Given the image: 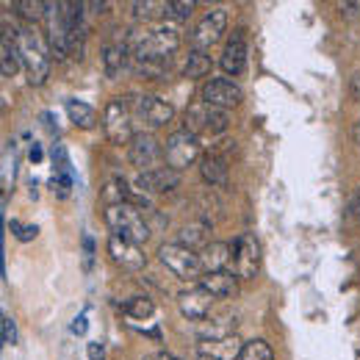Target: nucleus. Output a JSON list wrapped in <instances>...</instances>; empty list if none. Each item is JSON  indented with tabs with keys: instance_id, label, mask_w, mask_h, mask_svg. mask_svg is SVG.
Instances as JSON below:
<instances>
[{
	"instance_id": "obj_39",
	"label": "nucleus",
	"mask_w": 360,
	"mask_h": 360,
	"mask_svg": "<svg viewBox=\"0 0 360 360\" xmlns=\"http://www.w3.org/2000/svg\"><path fill=\"white\" fill-rule=\"evenodd\" d=\"M31 161H34V164H39V161H42V147H39V144H34V147H31Z\"/></svg>"
},
{
	"instance_id": "obj_2",
	"label": "nucleus",
	"mask_w": 360,
	"mask_h": 360,
	"mask_svg": "<svg viewBox=\"0 0 360 360\" xmlns=\"http://www.w3.org/2000/svg\"><path fill=\"white\" fill-rule=\"evenodd\" d=\"M14 45L20 50V61H22V67H25V72H28V84L42 86L47 81V75H50V56H47L42 39L37 37V31H34V28L17 31Z\"/></svg>"
},
{
	"instance_id": "obj_23",
	"label": "nucleus",
	"mask_w": 360,
	"mask_h": 360,
	"mask_svg": "<svg viewBox=\"0 0 360 360\" xmlns=\"http://www.w3.org/2000/svg\"><path fill=\"white\" fill-rule=\"evenodd\" d=\"M211 70H214L211 56H205V53L194 50V53H188V61H186V67H183V75H186L188 81H197V78L211 75Z\"/></svg>"
},
{
	"instance_id": "obj_40",
	"label": "nucleus",
	"mask_w": 360,
	"mask_h": 360,
	"mask_svg": "<svg viewBox=\"0 0 360 360\" xmlns=\"http://www.w3.org/2000/svg\"><path fill=\"white\" fill-rule=\"evenodd\" d=\"M352 97H358V100H360V75H355V78H352Z\"/></svg>"
},
{
	"instance_id": "obj_8",
	"label": "nucleus",
	"mask_w": 360,
	"mask_h": 360,
	"mask_svg": "<svg viewBox=\"0 0 360 360\" xmlns=\"http://www.w3.org/2000/svg\"><path fill=\"white\" fill-rule=\"evenodd\" d=\"M128 158L136 169L144 175V172H155L161 169L164 164V147L158 144V139L153 134H136L134 141L128 144Z\"/></svg>"
},
{
	"instance_id": "obj_38",
	"label": "nucleus",
	"mask_w": 360,
	"mask_h": 360,
	"mask_svg": "<svg viewBox=\"0 0 360 360\" xmlns=\"http://www.w3.org/2000/svg\"><path fill=\"white\" fill-rule=\"evenodd\" d=\"M72 333H75V335H84V333H86V316L84 314L72 321Z\"/></svg>"
},
{
	"instance_id": "obj_26",
	"label": "nucleus",
	"mask_w": 360,
	"mask_h": 360,
	"mask_svg": "<svg viewBox=\"0 0 360 360\" xmlns=\"http://www.w3.org/2000/svg\"><path fill=\"white\" fill-rule=\"evenodd\" d=\"M134 70L141 78H161L169 72V58H134Z\"/></svg>"
},
{
	"instance_id": "obj_34",
	"label": "nucleus",
	"mask_w": 360,
	"mask_h": 360,
	"mask_svg": "<svg viewBox=\"0 0 360 360\" xmlns=\"http://www.w3.org/2000/svg\"><path fill=\"white\" fill-rule=\"evenodd\" d=\"M91 264H94V241L91 236H84V269L91 271Z\"/></svg>"
},
{
	"instance_id": "obj_11",
	"label": "nucleus",
	"mask_w": 360,
	"mask_h": 360,
	"mask_svg": "<svg viewBox=\"0 0 360 360\" xmlns=\"http://www.w3.org/2000/svg\"><path fill=\"white\" fill-rule=\"evenodd\" d=\"M236 274L238 280H252L258 274V266H261V247L255 241V236L250 233H241L236 241Z\"/></svg>"
},
{
	"instance_id": "obj_19",
	"label": "nucleus",
	"mask_w": 360,
	"mask_h": 360,
	"mask_svg": "<svg viewBox=\"0 0 360 360\" xmlns=\"http://www.w3.org/2000/svg\"><path fill=\"white\" fill-rule=\"evenodd\" d=\"M136 183H139L144 191L167 194V191H175V188L180 186V172L164 164V167H161V169H155V172H144V175H139Z\"/></svg>"
},
{
	"instance_id": "obj_21",
	"label": "nucleus",
	"mask_w": 360,
	"mask_h": 360,
	"mask_svg": "<svg viewBox=\"0 0 360 360\" xmlns=\"http://www.w3.org/2000/svg\"><path fill=\"white\" fill-rule=\"evenodd\" d=\"M200 175L208 186H227V161L219 153H208L200 161Z\"/></svg>"
},
{
	"instance_id": "obj_22",
	"label": "nucleus",
	"mask_w": 360,
	"mask_h": 360,
	"mask_svg": "<svg viewBox=\"0 0 360 360\" xmlns=\"http://www.w3.org/2000/svg\"><path fill=\"white\" fill-rule=\"evenodd\" d=\"M67 117L72 120L75 128H84V131H91L97 125V111L84 100H67Z\"/></svg>"
},
{
	"instance_id": "obj_13",
	"label": "nucleus",
	"mask_w": 360,
	"mask_h": 360,
	"mask_svg": "<svg viewBox=\"0 0 360 360\" xmlns=\"http://www.w3.org/2000/svg\"><path fill=\"white\" fill-rule=\"evenodd\" d=\"M197 352H200V358L208 360H241L244 344L233 333V335H222V338H202L197 344Z\"/></svg>"
},
{
	"instance_id": "obj_36",
	"label": "nucleus",
	"mask_w": 360,
	"mask_h": 360,
	"mask_svg": "<svg viewBox=\"0 0 360 360\" xmlns=\"http://www.w3.org/2000/svg\"><path fill=\"white\" fill-rule=\"evenodd\" d=\"M341 11L347 17H360V0H352V3H341Z\"/></svg>"
},
{
	"instance_id": "obj_24",
	"label": "nucleus",
	"mask_w": 360,
	"mask_h": 360,
	"mask_svg": "<svg viewBox=\"0 0 360 360\" xmlns=\"http://www.w3.org/2000/svg\"><path fill=\"white\" fill-rule=\"evenodd\" d=\"M208 230H211V225H205L202 219H200V222H191V225H186L183 230H180L178 244L188 247V250H194V247H205V244H211V241H208Z\"/></svg>"
},
{
	"instance_id": "obj_25",
	"label": "nucleus",
	"mask_w": 360,
	"mask_h": 360,
	"mask_svg": "<svg viewBox=\"0 0 360 360\" xmlns=\"http://www.w3.org/2000/svg\"><path fill=\"white\" fill-rule=\"evenodd\" d=\"M136 20H158V17H169V3L164 0H136L131 3Z\"/></svg>"
},
{
	"instance_id": "obj_3",
	"label": "nucleus",
	"mask_w": 360,
	"mask_h": 360,
	"mask_svg": "<svg viewBox=\"0 0 360 360\" xmlns=\"http://www.w3.org/2000/svg\"><path fill=\"white\" fill-rule=\"evenodd\" d=\"M105 222L114 230V236L131 238L136 244H144L150 238V225L134 202H111L105 208Z\"/></svg>"
},
{
	"instance_id": "obj_17",
	"label": "nucleus",
	"mask_w": 360,
	"mask_h": 360,
	"mask_svg": "<svg viewBox=\"0 0 360 360\" xmlns=\"http://www.w3.org/2000/svg\"><path fill=\"white\" fill-rule=\"evenodd\" d=\"M200 261H202L205 274H211V271H227V264L236 261V247L227 244V241H211V244L202 247Z\"/></svg>"
},
{
	"instance_id": "obj_6",
	"label": "nucleus",
	"mask_w": 360,
	"mask_h": 360,
	"mask_svg": "<svg viewBox=\"0 0 360 360\" xmlns=\"http://www.w3.org/2000/svg\"><path fill=\"white\" fill-rule=\"evenodd\" d=\"M103 131L108 136V141L114 144H131L134 141V111L125 100L114 97L105 111H103Z\"/></svg>"
},
{
	"instance_id": "obj_29",
	"label": "nucleus",
	"mask_w": 360,
	"mask_h": 360,
	"mask_svg": "<svg viewBox=\"0 0 360 360\" xmlns=\"http://www.w3.org/2000/svg\"><path fill=\"white\" fill-rule=\"evenodd\" d=\"M125 314L131 316V319H150V316L155 314V305H153L150 297H134V300L125 302Z\"/></svg>"
},
{
	"instance_id": "obj_14",
	"label": "nucleus",
	"mask_w": 360,
	"mask_h": 360,
	"mask_svg": "<svg viewBox=\"0 0 360 360\" xmlns=\"http://www.w3.org/2000/svg\"><path fill=\"white\" fill-rule=\"evenodd\" d=\"M241 97H244L241 86L236 81H230V78H214V81H208L202 86V100L217 105V108H225V111L233 108V105H238Z\"/></svg>"
},
{
	"instance_id": "obj_32",
	"label": "nucleus",
	"mask_w": 360,
	"mask_h": 360,
	"mask_svg": "<svg viewBox=\"0 0 360 360\" xmlns=\"http://www.w3.org/2000/svg\"><path fill=\"white\" fill-rule=\"evenodd\" d=\"M3 344H17V324L8 314L3 316Z\"/></svg>"
},
{
	"instance_id": "obj_18",
	"label": "nucleus",
	"mask_w": 360,
	"mask_h": 360,
	"mask_svg": "<svg viewBox=\"0 0 360 360\" xmlns=\"http://www.w3.org/2000/svg\"><path fill=\"white\" fill-rule=\"evenodd\" d=\"M205 291H211L214 300H233L238 294V274L233 271H211L200 280Z\"/></svg>"
},
{
	"instance_id": "obj_12",
	"label": "nucleus",
	"mask_w": 360,
	"mask_h": 360,
	"mask_svg": "<svg viewBox=\"0 0 360 360\" xmlns=\"http://www.w3.org/2000/svg\"><path fill=\"white\" fill-rule=\"evenodd\" d=\"M108 255H111V261L117 266H122L125 271H139L144 269V264H147V258L141 252V244H136L131 238H122V236H114V233L108 238Z\"/></svg>"
},
{
	"instance_id": "obj_37",
	"label": "nucleus",
	"mask_w": 360,
	"mask_h": 360,
	"mask_svg": "<svg viewBox=\"0 0 360 360\" xmlns=\"http://www.w3.org/2000/svg\"><path fill=\"white\" fill-rule=\"evenodd\" d=\"M89 360H105V349L100 347V344H89Z\"/></svg>"
},
{
	"instance_id": "obj_1",
	"label": "nucleus",
	"mask_w": 360,
	"mask_h": 360,
	"mask_svg": "<svg viewBox=\"0 0 360 360\" xmlns=\"http://www.w3.org/2000/svg\"><path fill=\"white\" fill-rule=\"evenodd\" d=\"M128 45L134 50V58H172V53L180 47V28L175 22H167L131 37Z\"/></svg>"
},
{
	"instance_id": "obj_10",
	"label": "nucleus",
	"mask_w": 360,
	"mask_h": 360,
	"mask_svg": "<svg viewBox=\"0 0 360 360\" xmlns=\"http://www.w3.org/2000/svg\"><path fill=\"white\" fill-rule=\"evenodd\" d=\"M134 111L136 117L144 120V125H150V128H164V125H169L175 120V108L167 100L155 97V94H139V97H134Z\"/></svg>"
},
{
	"instance_id": "obj_27",
	"label": "nucleus",
	"mask_w": 360,
	"mask_h": 360,
	"mask_svg": "<svg viewBox=\"0 0 360 360\" xmlns=\"http://www.w3.org/2000/svg\"><path fill=\"white\" fill-rule=\"evenodd\" d=\"M20 50L14 42H8V39H3V45H0V70H3V75L6 78H14L17 75V70H20Z\"/></svg>"
},
{
	"instance_id": "obj_15",
	"label": "nucleus",
	"mask_w": 360,
	"mask_h": 360,
	"mask_svg": "<svg viewBox=\"0 0 360 360\" xmlns=\"http://www.w3.org/2000/svg\"><path fill=\"white\" fill-rule=\"evenodd\" d=\"M178 305H180V314L191 321H205V316L211 314V305H214V297L211 291H205L202 285L197 288H188L183 291L178 297Z\"/></svg>"
},
{
	"instance_id": "obj_33",
	"label": "nucleus",
	"mask_w": 360,
	"mask_h": 360,
	"mask_svg": "<svg viewBox=\"0 0 360 360\" xmlns=\"http://www.w3.org/2000/svg\"><path fill=\"white\" fill-rule=\"evenodd\" d=\"M11 230L17 233V238H20V241H31V238H37V233H39V227L37 225L20 227V222H11Z\"/></svg>"
},
{
	"instance_id": "obj_28",
	"label": "nucleus",
	"mask_w": 360,
	"mask_h": 360,
	"mask_svg": "<svg viewBox=\"0 0 360 360\" xmlns=\"http://www.w3.org/2000/svg\"><path fill=\"white\" fill-rule=\"evenodd\" d=\"M241 360H274V352H271V347L264 338H255V341H247L244 344Z\"/></svg>"
},
{
	"instance_id": "obj_31",
	"label": "nucleus",
	"mask_w": 360,
	"mask_h": 360,
	"mask_svg": "<svg viewBox=\"0 0 360 360\" xmlns=\"http://www.w3.org/2000/svg\"><path fill=\"white\" fill-rule=\"evenodd\" d=\"M194 11V0H169V17L172 20H188Z\"/></svg>"
},
{
	"instance_id": "obj_30",
	"label": "nucleus",
	"mask_w": 360,
	"mask_h": 360,
	"mask_svg": "<svg viewBox=\"0 0 360 360\" xmlns=\"http://www.w3.org/2000/svg\"><path fill=\"white\" fill-rule=\"evenodd\" d=\"M14 6H17V11H20L25 20H31V22L42 20L47 14V3H42V0H17Z\"/></svg>"
},
{
	"instance_id": "obj_7",
	"label": "nucleus",
	"mask_w": 360,
	"mask_h": 360,
	"mask_svg": "<svg viewBox=\"0 0 360 360\" xmlns=\"http://www.w3.org/2000/svg\"><path fill=\"white\" fill-rule=\"evenodd\" d=\"M197 158H200V141H197V136H191L188 131H175L164 141V161H167V167L183 172Z\"/></svg>"
},
{
	"instance_id": "obj_9",
	"label": "nucleus",
	"mask_w": 360,
	"mask_h": 360,
	"mask_svg": "<svg viewBox=\"0 0 360 360\" xmlns=\"http://www.w3.org/2000/svg\"><path fill=\"white\" fill-rule=\"evenodd\" d=\"M225 31H227V11L225 8H211L194 25V31H191V47L200 50V53H205V50H211V47L225 37Z\"/></svg>"
},
{
	"instance_id": "obj_35",
	"label": "nucleus",
	"mask_w": 360,
	"mask_h": 360,
	"mask_svg": "<svg viewBox=\"0 0 360 360\" xmlns=\"http://www.w3.org/2000/svg\"><path fill=\"white\" fill-rule=\"evenodd\" d=\"M349 217H352L355 222H360V188L352 194V200H349Z\"/></svg>"
},
{
	"instance_id": "obj_5",
	"label": "nucleus",
	"mask_w": 360,
	"mask_h": 360,
	"mask_svg": "<svg viewBox=\"0 0 360 360\" xmlns=\"http://www.w3.org/2000/svg\"><path fill=\"white\" fill-rule=\"evenodd\" d=\"M158 258L167 269L172 271L180 280H188V283H200L205 277V269H202V261H200V252L183 247V244H164L158 250Z\"/></svg>"
},
{
	"instance_id": "obj_20",
	"label": "nucleus",
	"mask_w": 360,
	"mask_h": 360,
	"mask_svg": "<svg viewBox=\"0 0 360 360\" xmlns=\"http://www.w3.org/2000/svg\"><path fill=\"white\" fill-rule=\"evenodd\" d=\"M134 58V50L128 42H117V45H108L103 53V64H105V75L108 78H117Z\"/></svg>"
},
{
	"instance_id": "obj_16",
	"label": "nucleus",
	"mask_w": 360,
	"mask_h": 360,
	"mask_svg": "<svg viewBox=\"0 0 360 360\" xmlns=\"http://www.w3.org/2000/svg\"><path fill=\"white\" fill-rule=\"evenodd\" d=\"M244 64H247V37H244V31H233L225 50H222L219 67L227 75H238L244 70Z\"/></svg>"
},
{
	"instance_id": "obj_4",
	"label": "nucleus",
	"mask_w": 360,
	"mask_h": 360,
	"mask_svg": "<svg viewBox=\"0 0 360 360\" xmlns=\"http://www.w3.org/2000/svg\"><path fill=\"white\" fill-rule=\"evenodd\" d=\"M227 128H230V117L225 108H217L205 100L188 105L183 114V131H188L191 136H219Z\"/></svg>"
},
{
	"instance_id": "obj_41",
	"label": "nucleus",
	"mask_w": 360,
	"mask_h": 360,
	"mask_svg": "<svg viewBox=\"0 0 360 360\" xmlns=\"http://www.w3.org/2000/svg\"><path fill=\"white\" fill-rule=\"evenodd\" d=\"M144 360H178V358H172V355H167V352H158V355H150V358H144Z\"/></svg>"
}]
</instances>
